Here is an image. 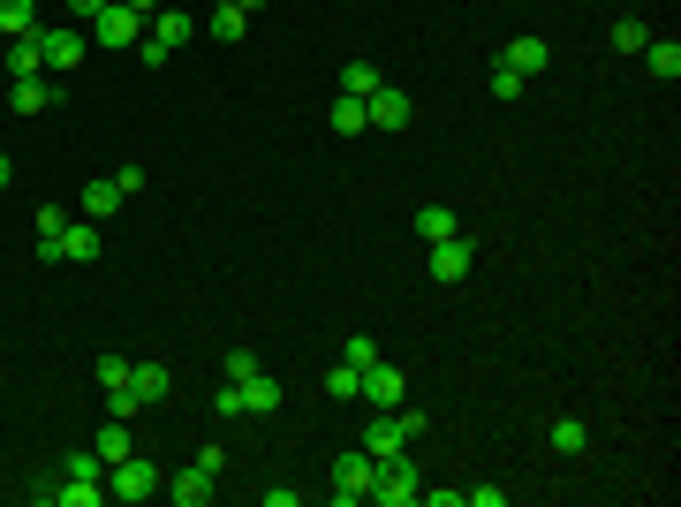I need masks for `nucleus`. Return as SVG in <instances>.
Here are the masks:
<instances>
[{
	"instance_id": "obj_1",
	"label": "nucleus",
	"mask_w": 681,
	"mask_h": 507,
	"mask_svg": "<svg viewBox=\"0 0 681 507\" xmlns=\"http://www.w3.org/2000/svg\"><path fill=\"white\" fill-rule=\"evenodd\" d=\"M425 439V409H379V424H364V455L372 463H386V455H402V447H417Z\"/></svg>"
},
{
	"instance_id": "obj_2",
	"label": "nucleus",
	"mask_w": 681,
	"mask_h": 507,
	"mask_svg": "<svg viewBox=\"0 0 681 507\" xmlns=\"http://www.w3.org/2000/svg\"><path fill=\"white\" fill-rule=\"evenodd\" d=\"M190 31H197V23H190L182 8H160V16H144L136 61H144V69H167V53H174V45H190Z\"/></svg>"
},
{
	"instance_id": "obj_3",
	"label": "nucleus",
	"mask_w": 681,
	"mask_h": 507,
	"mask_svg": "<svg viewBox=\"0 0 681 507\" xmlns=\"http://www.w3.org/2000/svg\"><path fill=\"white\" fill-rule=\"evenodd\" d=\"M39 53H45V77H69V69H84L91 31L84 23H39Z\"/></svg>"
},
{
	"instance_id": "obj_4",
	"label": "nucleus",
	"mask_w": 681,
	"mask_h": 507,
	"mask_svg": "<svg viewBox=\"0 0 681 507\" xmlns=\"http://www.w3.org/2000/svg\"><path fill=\"white\" fill-rule=\"evenodd\" d=\"M160 485H167V477H160V463H144V455H122V463L106 469V500H122V507H144Z\"/></svg>"
},
{
	"instance_id": "obj_5",
	"label": "nucleus",
	"mask_w": 681,
	"mask_h": 507,
	"mask_svg": "<svg viewBox=\"0 0 681 507\" xmlns=\"http://www.w3.org/2000/svg\"><path fill=\"white\" fill-rule=\"evenodd\" d=\"M372 500H379V507H417V500H425V477H417V463H409V447L379 463V477H372Z\"/></svg>"
},
{
	"instance_id": "obj_6",
	"label": "nucleus",
	"mask_w": 681,
	"mask_h": 507,
	"mask_svg": "<svg viewBox=\"0 0 681 507\" xmlns=\"http://www.w3.org/2000/svg\"><path fill=\"white\" fill-rule=\"evenodd\" d=\"M136 190H144V168L99 174V182H91V190H84V220H99V227H106V220H114V212H122L129 197H136Z\"/></svg>"
},
{
	"instance_id": "obj_7",
	"label": "nucleus",
	"mask_w": 681,
	"mask_h": 507,
	"mask_svg": "<svg viewBox=\"0 0 681 507\" xmlns=\"http://www.w3.org/2000/svg\"><path fill=\"white\" fill-rule=\"evenodd\" d=\"M136 39H144V16L122 8V0H106L99 23H91V45H106V53H136Z\"/></svg>"
},
{
	"instance_id": "obj_8",
	"label": "nucleus",
	"mask_w": 681,
	"mask_h": 507,
	"mask_svg": "<svg viewBox=\"0 0 681 507\" xmlns=\"http://www.w3.org/2000/svg\"><path fill=\"white\" fill-rule=\"evenodd\" d=\"M356 402H372V409H402L409 402V379H402V364H364V386H356Z\"/></svg>"
},
{
	"instance_id": "obj_9",
	"label": "nucleus",
	"mask_w": 681,
	"mask_h": 507,
	"mask_svg": "<svg viewBox=\"0 0 681 507\" xmlns=\"http://www.w3.org/2000/svg\"><path fill=\"white\" fill-rule=\"evenodd\" d=\"M227 386L243 394V417H281V402H288V386L273 379L265 364H257V372H243V379H227Z\"/></svg>"
},
{
	"instance_id": "obj_10",
	"label": "nucleus",
	"mask_w": 681,
	"mask_h": 507,
	"mask_svg": "<svg viewBox=\"0 0 681 507\" xmlns=\"http://www.w3.org/2000/svg\"><path fill=\"white\" fill-rule=\"evenodd\" d=\"M425 265H431V281L439 288H455V281H469V265H477V243L469 235H447V243H425Z\"/></svg>"
},
{
	"instance_id": "obj_11",
	"label": "nucleus",
	"mask_w": 681,
	"mask_h": 507,
	"mask_svg": "<svg viewBox=\"0 0 681 507\" xmlns=\"http://www.w3.org/2000/svg\"><path fill=\"white\" fill-rule=\"evenodd\" d=\"M372 477H379V463H372L364 447H356V455H340V463H334V500H340V507L372 500Z\"/></svg>"
},
{
	"instance_id": "obj_12",
	"label": "nucleus",
	"mask_w": 681,
	"mask_h": 507,
	"mask_svg": "<svg viewBox=\"0 0 681 507\" xmlns=\"http://www.w3.org/2000/svg\"><path fill=\"white\" fill-rule=\"evenodd\" d=\"M409 114H417V99H409L402 84H379L372 99H364V122L372 129H409Z\"/></svg>"
},
{
	"instance_id": "obj_13",
	"label": "nucleus",
	"mask_w": 681,
	"mask_h": 507,
	"mask_svg": "<svg viewBox=\"0 0 681 507\" xmlns=\"http://www.w3.org/2000/svg\"><path fill=\"white\" fill-rule=\"evenodd\" d=\"M160 493H167L174 507H205V500H213V493H220V477H213V469H205V463H190V469H182V477H167Z\"/></svg>"
},
{
	"instance_id": "obj_14",
	"label": "nucleus",
	"mask_w": 681,
	"mask_h": 507,
	"mask_svg": "<svg viewBox=\"0 0 681 507\" xmlns=\"http://www.w3.org/2000/svg\"><path fill=\"white\" fill-rule=\"evenodd\" d=\"M99 251H106V227H99V220H69V227H61V257H69V265H91Z\"/></svg>"
},
{
	"instance_id": "obj_15",
	"label": "nucleus",
	"mask_w": 681,
	"mask_h": 507,
	"mask_svg": "<svg viewBox=\"0 0 681 507\" xmlns=\"http://www.w3.org/2000/svg\"><path fill=\"white\" fill-rule=\"evenodd\" d=\"M8 107H16V114H53V107H61V84H53V77H23V84H8Z\"/></svg>"
},
{
	"instance_id": "obj_16",
	"label": "nucleus",
	"mask_w": 681,
	"mask_h": 507,
	"mask_svg": "<svg viewBox=\"0 0 681 507\" xmlns=\"http://www.w3.org/2000/svg\"><path fill=\"white\" fill-rule=\"evenodd\" d=\"M0 69H8V84H23V77H45L39 31H31V39H8V45H0Z\"/></svg>"
},
{
	"instance_id": "obj_17",
	"label": "nucleus",
	"mask_w": 681,
	"mask_h": 507,
	"mask_svg": "<svg viewBox=\"0 0 681 507\" xmlns=\"http://www.w3.org/2000/svg\"><path fill=\"white\" fill-rule=\"evenodd\" d=\"M546 61H553V53H546V39H538V31L508 39V53H500V69H515V77H546Z\"/></svg>"
},
{
	"instance_id": "obj_18",
	"label": "nucleus",
	"mask_w": 681,
	"mask_h": 507,
	"mask_svg": "<svg viewBox=\"0 0 681 507\" xmlns=\"http://www.w3.org/2000/svg\"><path fill=\"white\" fill-rule=\"evenodd\" d=\"M129 394H136L144 409H160V402L174 394V372L167 364H136V372H129Z\"/></svg>"
},
{
	"instance_id": "obj_19",
	"label": "nucleus",
	"mask_w": 681,
	"mask_h": 507,
	"mask_svg": "<svg viewBox=\"0 0 681 507\" xmlns=\"http://www.w3.org/2000/svg\"><path fill=\"white\" fill-rule=\"evenodd\" d=\"M91 455H99V463H106V469L122 463V455H136V439H129V424H122V417H106V424H99V432H91Z\"/></svg>"
},
{
	"instance_id": "obj_20",
	"label": "nucleus",
	"mask_w": 681,
	"mask_h": 507,
	"mask_svg": "<svg viewBox=\"0 0 681 507\" xmlns=\"http://www.w3.org/2000/svg\"><path fill=\"white\" fill-rule=\"evenodd\" d=\"M637 61L651 69V77H659V84H674V77H681V39H651Z\"/></svg>"
},
{
	"instance_id": "obj_21",
	"label": "nucleus",
	"mask_w": 681,
	"mask_h": 507,
	"mask_svg": "<svg viewBox=\"0 0 681 507\" xmlns=\"http://www.w3.org/2000/svg\"><path fill=\"white\" fill-rule=\"evenodd\" d=\"M447 235H463L455 205H417V243H447Z\"/></svg>"
},
{
	"instance_id": "obj_22",
	"label": "nucleus",
	"mask_w": 681,
	"mask_h": 507,
	"mask_svg": "<svg viewBox=\"0 0 681 507\" xmlns=\"http://www.w3.org/2000/svg\"><path fill=\"white\" fill-rule=\"evenodd\" d=\"M220 45H243V31H251V8H235V0H220L213 8V23H205Z\"/></svg>"
},
{
	"instance_id": "obj_23",
	"label": "nucleus",
	"mask_w": 681,
	"mask_h": 507,
	"mask_svg": "<svg viewBox=\"0 0 681 507\" xmlns=\"http://www.w3.org/2000/svg\"><path fill=\"white\" fill-rule=\"evenodd\" d=\"M39 31V0H0V39H31Z\"/></svg>"
},
{
	"instance_id": "obj_24",
	"label": "nucleus",
	"mask_w": 681,
	"mask_h": 507,
	"mask_svg": "<svg viewBox=\"0 0 681 507\" xmlns=\"http://www.w3.org/2000/svg\"><path fill=\"white\" fill-rule=\"evenodd\" d=\"M546 439H553V455H583V447H591V424H583V417H553V424H546Z\"/></svg>"
},
{
	"instance_id": "obj_25",
	"label": "nucleus",
	"mask_w": 681,
	"mask_h": 507,
	"mask_svg": "<svg viewBox=\"0 0 681 507\" xmlns=\"http://www.w3.org/2000/svg\"><path fill=\"white\" fill-rule=\"evenodd\" d=\"M61 227H69V212L39 205V257H45V265H61Z\"/></svg>"
},
{
	"instance_id": "obj_26",
	"label": "nucleus",
	"mask_w": 681,
	"mask_h": 507,
	"mask_svg": "<svg viewBox=\"0 0 681 507\" xmlns=\"http://www.w3.org/2000/svg\"><path fill=\"white\" fill-rule=\"evenodd\" d=\"M379 84H386V77L372 69V61H340V99H372Z\"/></svg>"
},
{
	"instance_id": "obj_27",
	"label": "nucleus",
	"mask_w": 681,
	"mask_h": 507,
	"mask_svg": "<svg viewBox=\"0 0 681 507\" xmlns=\"http://www.w3.org/2000/svg\"><path fill=\"white\" fill-rule=\"evenodd\" d=\"M326 129H334V136H364V99H334V107H326Z\"/></svg>"
},
{
	"instance_id": "obj_28",
	"label": "nucleus",
	"mask_w": 681,
	"mask_h": 507,
	"mask_svg": "<svg viewBox=\"0 0 681 507\" xmlns=\"http://www.w3.org/2000/svg\"><path fill=\"white\" fill-rule=\"evenodd\" d=\"M522 84H530V77H515V69H500V61H492V77H485V91H492L500 107H515V99H522Z\"/></svg>"
},
{
	"instance_id": "obj_29",
	"label": "nucleus",
	"mask_w": 681,
	"mask_h": 507,
	"mask_svg": "<svg viewBox=\"0 0 681 507\" xmlns=\"http://www.w3.org/2000/svg\"><path fill=\"white\" fill-rule=\"evenodd\" d=\"M356 386H364L356 364H334V372H326V394H334V402H356Z\"/></svg>"
},
{
	"instance_id": "obj_30",
	"label": "nucleus",
	"mask_w": 681,
	"mask_h": 507,
	"mask_svg": "<svg viewBox=\"0 0 681 507\" xmlns=\"http://www.w3.org/2000/svg\"><path fill=\"white\" fill-rule=\"evenodd\" d=\"M372 356H379V341H372V334H348V341H340V364H356V372H364Z\"/></svg>"
},
{
	"instance_id": "obj_31",
	"label": "nucleus",
	"mask_w": 681,
	"mask_h": 507,
	"mask_svg": "<svg viewBox=\"0 0 681 507\" xmlns=\"http://www.w3.org/2000/svg\"><path fill=\"white\" fill-rule=\"evenodd\" d=\"M643 45H651L643 23H613V53H643Z\"/></svg>"
},
{
	"instance_id": "obj_32",
	"label": "nucleus",
	"mask_w": 681,
	"mask_h": 507,
	"mask_svg": "<svg viewBox=\"0 0 681 507\" xmlns=\"http://www.w3.org/2000/svg\"><path fill=\"white\" fill-rule=\"evenodd\" d=\"M213 417L220 424H243V394H235V386H220V394H213Z\"/></svg>"
},
{
	"instance_id": "obj_33",
	"label": "nucleus",
	"mask_w": 681,
	"mask_h": 507,
	"mask_svg": "<svg viewBox=\"0 0 681 507\" xmlns=\"http://www.w3.org/2000/svg\"><path fill=\"white\" fill-rule=\"evenodd\" d=\"M463 507H508L500 485H463Z\"/></svg>"
},
{
	"instance_id": "obj_34",
	"label": "nucleus",
	"mask_w": 681,
	"mask_h": 507,
	"mask_svg": "<svg viewBox=\"0 0 681 507\" xmlns=\"http://www.w3.org/2000/svg\"><path fill=\"white\" fill-rule=\"evenodd\" d=\"M61 8H69L77 23H99V8H106V0H61Z\"/></svg>"
},
{
	"instance_id": "obj_35",
	"label": "nucleus",
	"mask_w": 681,
	"mask_h": 507,
	"mask_svg": "<svg viewBox=\"0 0 681 507\" xmlns=\"http://www.w3.org/2000/svg\"><path fill=\"white\" fill-rule=\"evenodd\" d=\"M122 8H136V16H160V8H167V0H122Z\"/></svg>"
},
{
	"instance_id": "obj_36",
	"label": "nucleus",
	"mask_w": 681,
	"mask_h": 507,
	"mask_svg": "<svg viewBox=\"0 0 681 507\" xmlns=\"http://www.w3.org/2000/svg\"><path fill=\"white\" fill-rule=\"evenodd\" d=\"M8 182H16V168H8V152H0V190H8Z\"/></svg>"
},
{
	"instance_id": "obj_37",
	"label": "nucleus",
	"mask_w": 681,
	"mask_h": 507,
	"mask_svg": "<svg viewBox=\"0 0 681 507\" xmlns=\"http://www.w3.org/2000/svg\"><path fill=\"white\" fill-rule=\"evenodd\" d=\"M235 8H251V16H257V8H265V0H235Z\"/></svg>"
}]
</instances>
